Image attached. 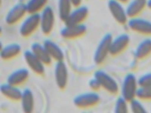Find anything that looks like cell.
Returning <instances> with one entry per match:
<instances>
[{
    "instance_id": "cell-1",
    "label": "cell",
    "mask_w": 151,
    "mask_h": 113,
    "mask_svg": "<svg viewBox=\"0 0 151 113\" xmlns=\"http://www.w3.org/2000/svg\"><path fill=\"white\" fill-rule=\"evenodd\" d=\"M138 86V79L136 75L132 73L127 74L122 82L121 87L122 96L128 102H130L136 97Z\"/></svg>"
},
{
    "instance_id": "cell-2",
    "label": "cell",
    "mask_w": 151,
    "mask_h": 113,
    "mask_svg": "<svg viewBox=\"0 0 151 113\" xmlns=\"http://www.w3.org/2000/svg\"><path fill=\"white\" fill-rule=\"evenodd\" d=\"M107 6L112 17L117 23L126 25L129 18L124 3L116 0H108Z\"/></svg>"
},
{
    "instance_id": "cell-3",
    "label": "cell",
    "mask_w": 151,
    "mask_h": 113,
    "mask_svg": "<svg viewBox=\"0 0 151 113\" xmlns=\"http://www.w3.org/2000/svg\"><path fill=\"white\" fill-rule=\"evenodd\" d=\"M113 38L111 33H107L101 39L94 55V60L96 64H102L108 55L110 54V47Z\"/></svg>"
},
{
    "instance_id": "cell-4",
    "label": "cell",
    "mask_w": 151,
    "mask_h": 113,
    "mask_svg": "<svg viewBox=\"0 0 151 113\" xmlns=\"http://www.w3.org/2000/svg\"><path fill=\"white\" fill-rule=\"evenodd\" d=\"M127 28L135 33L147 36H151V21L139 16L129 18L126 25Z\"/></svg>"
},
{
    "instance_id": "cell-5",
    "label": "cell",
    "mask_w": 151,
    "mask_h": 113,
    "mask_svg": "<svg viewBox=\"0 0 151 113\" xmlns=\"http://www.w3.org/2000/svg\"><path fill=\"white\" fill-rule=\"evenodd\" d=\"M94 77L99 82L101 87L112 94L118 93L119 87L118 82L112 77L102 70H98L94 73Z\"/></svg>"
},
{
    "instance_id": "cell-6",
    "label": "cell",
    "mask_w": 151,
    "mask_h": 113,
    "mask_svg": "<svg viewBox=\"0 0 151 113\" xmlns=\"http://www.w3.org/2000/svg\"><path fill=\"white\" fill-rule=\"evenodd\" d=\"M101 100V97L95 91L84 93L75 97L74 104L80 108H88L96 105Z\"/></svg>"
},
{
    "instance_id": "cell-7",
    "label": "cell",
    "mask_w": 151,
    "mask_h": 113,
    "mask_svg": "<svg viewBox=\"0 0 151 113\" xmlns=\"http://www.w3.org/2000/svg\"><path fill=\"white\" fill-rule=\"evenodd\" d=\"M55 14L52 7L47 6L40 14V27L45 35H49L53 30L55 23Z\"/></svg>"
},
{
    "instance_id": "cell-8",
    "label": "cell",
    "mask_w": 151,
    "mask_h": 113,
    "mask_svg": "<svg viewBox=\"0 0 151 113\" xmlns=\"http://www.w3.org/2000/svg\"><path fill=\"white\" fill-rule=\"evenodd\" d=\"M40 27V14H29L24 20L20 27V34L24 37L32 35Z\"/></svg>"
},
{
    "instance_id": "cell-9",
    "label": "cell",
    "mask_w": 151,
    "mask_h": 113,
    "mask_svg": "<svg viewBox=\"0 0 151 113\" xmlns=\"http://www.w3.org/2000/svg\"><path fill=\"white\" fill-rule=\"evenodd\" d=\"M75 8L64 22L65 26L83 24L88 17L89 10L87 6L81 5Z\"/></svg>"
},
{
    "instance_id": "cell-10",
    "label": "cell",
    "mask_w": 151,
    "mask_h": 113,
    "mask_svg": "<svg viewBox=\"0 0 151 113\" xmlns=\"http://www.w3.org/2000/svg\"><path fill=\"white\" fill-rule=\"evenodd\" d=\"M130 41L129 34L123 33L113 38L110 47V54L117 56L122 53L127 48Z\"/></svg>"
},
{
    "instance_id": "cell-11",
    "label": "cell",
    "mask_w": 151,
    "mask_h": 113,
    "mask_svg": "<svg viewBox=\"0 0 151 113\" xmlns=\"http://www.w3.org/2000/svg\"><path fill=\"white\" fill-rule=\"evenodd\" d=\"M27 11L26 5L22 3L15 5L8 12L5 18L6 23L9 25H14L24 17Z\"/></svg>"
},
{
    "instance_id": "cell-12",
    "label": "cell",
    "mask_w": 151,
    "mask_h": 113,
    "mask_svg": "<svg viewBox=\"0 0 151 113\" xmlns=\"http://www.w3.org/2000/svg\"><path fill=\"white\" fill-rule=\"evenodd\" d=\"M87 27L84 24L65 26L60 31V34L66 39H74L83 36L86 33Z\"/></svg>"
},
{
    "instance_id": "cell-13",
    "label": "cell",
    "mask_w": 151,
    "mask_h": 113,
    "mask_svg": "<svg viewBox=\"0 0 151 113\" xmlns=\"http://www.w3.org/2000/svg\"><path fill=\"white\" fill-rule=\"evenodd\" d=\"M24 57L28 67L35 73L40 76L44 75L45 72V65L31 50L25 51Z\"/></svg>"
},
{
    "instance_id": "cell-14",
    "label": "cell",
    "mask_w": 151,
    "mask_h": 113,
    "mask_svg": "<svg viewBox=\"0 0 151 113\" xmlns=\"http://www.w3.org/2000/svg\"><path fill=\"white\" fill-rule=\"evenodd\" d=\"M55 77L57 85L59 89H65L68 82V72L63 61L57 63L55 69Z\"/></svg>"
},
{
    "instance_id": "cell-15",
    "label": "cell",
    "mask_w": 151,
    "mask_h": 113,
    "mask_svg": "<svg viewBox=\"0 0 151 113\" xmlns=\"http://www.w3.org/2000/svg\"><path fill=\"white\" fill-rule=\"evenodd\" d=\"M126 9L129 18L139 16L147 8L146 0H129Z\"/></svg>"
},
{
    "instance_id": "cell-16",
    "label": "cell",
    "mask_w": 151,
    "mask_h": 113,
    "mask_svg": "<svg viewBox=\"0 0 151 113\" xmlns=\"http://www.w3.org/2000/svg\"><path fill=\"white\" fill-rule=\"evenodd\" d=\"M29 72L26 68L17 69L9 75L7 83L17 87L26 82L29 77Z\"/></svg>"
},
{
    "instance_id": "cell-17",
    "label": "cell",
    "mask_w": 151,
    "mask_h": 113,
    "mask_svg": "<svg viewBox=\"0 0 151 113\" xmlns=\"http://www.w3.org/2000/svg\"><path fill=\"white\" fill-rule=\"evenodd\" d=\"M0 90L1 93L7 99L14 102L21 101L22 92L17 87L7 83L1 85Z\"/></svg>"
},
{
    "instance_id": "cell-18",
    "label": "cell",
    "mask_w": 151,
    "mask_h": 113,
    "mask_svg": "<svg viewBox=\"0 0 151 113\" xmlns=\"http://www.w3.org/2000/svg\"><path fill=\"white\" fill-rule=\"evenodd\" d=\"M151 54V38L147 37L140 41L134 52L135 57L137 59L146 58Z\"/></svg>"
},
{
    "instance_id": "cell-19",
    "label": "cell",
    "mask_w": 151,
    "mask_h": 113,
    "mask_svg": "<svg viewBox=\"0 0 151 113\" xmlns=\"http://www.w3.org/2000/svg\"><path fill=\"white\" fill-rule=\"evenodd\" d=\"M43 45L52 59L57 62L63 61L64 58V53L56 43L52 40H46L44 41Z\"/></svg>"
},
{
    "instance_id": "cell-20",
    "label": "cell",
    "mask_w": 151,
    "mask_h": 113,
    "mask_svg": "<svg viewBox=\"0 0 151 113\" xmlns=\"http://www.w3.org/2000/svg\"><path fill=\"white\" fill-rule=\"evenodd\" d=\"M31 51L44 64L49 66L52 62V59L44 45L38 43H34L31 46Z\"/></svg>"
},
{
    "instance_id": "cell-21",
    "label": "cell",
    "mask_w": 151,
    "mask_h": 113,
    "mask_svg": "<svg viewBox=\"0 0 151 113\" xmlns=\"http://www.w3.org/2000/svg\"><path fill=\"white\" fill-rule=\"evenodd\" d=\"M21 46L17 44H12L4 47L1 50L0 56L4 60H9L17 57L21 53Z\"/></svg>"
},
{
    "instance_id": "cell-22",
    "label": "cell",
    "mask_w": 151,
    "mask_h": 113,
    "mask_svg": "<svg viewBox=\"0 0 151 113\" xmlns=\"http://www.w3.org/2000/svg\"><path fill=\"white\" fill-rule=\"evenodd\" d=\"M22 109L24 112L30 113L34 107V98L32 91L27 88L22 92L21 99Z\"/></svg>"
},
{
    "instance_id": "cell-23",
    "label": "cell",
    "mask_w": 151,
    "mask_h": 113,
    "mask_svg": "<svg viewBox=\"0 0 151 113\" xmlns=\"http://www.w3.org/2000/svg\"><path fill=\"white\" fill-rule=\"evenodd\" d=\"M73 6L70 0H59V15L62 21L65 22L67 19L72 11Z\"/></svg>"
},
{
    "instance_id": "cell-24",
    "label": "cell",
    "mask_w": 151,
    "mask_h": 113,
    "mask_svg": "<svg viewBox=\"0 0 151 113\" xmlns=\"http://www.w3.org/2000/svg\"><path fill=\"white\" fill-rule=\"evenodd\" d=\"M48 0H29L26 4L27 11L29 14H39L47 6Z\"/></svg>"
},
{
    "instance_id": "cell-25",
    "label": "cell",
    "mask_w": 151,
    "mask_h": 113,
    "mask_svg": "<svg viewBox=\"0 0 151 113\" xmlns=\"http://www.w3.org/2000/svg\"><path fill=\"white\" fill-rule=\"evenodd\" d=\"M136 97L141 100L151 101V86H139Z\"/></svg>"
},
{
    "instance_id": "cell-26",
    "label": "cell",
    "mask_w": 151,
    "mask_h": 113,
    "mask_svg": "<svg viewBox=\"0 0 151 113\" xmlns=\"http://www.w3.org/2000/svg\"><path fill=\"white\" fill-rule=\"evenodd\" d=\"M128 101L122 96L119 97L116 100L114 106V112L126 113L128 111Z\"/></svg>"
},
{
    "instance_id": "cell-27",
    "label": "cell",
    "mask_w": 151,
    "mask_h": 113,
    "mask_svg": "<svg viewBox=\"0 0 151 113\" xmlns=\"http://www.w3.org/2000/svg\"><path fill=\"white\" fill-rule=\"evenodd\" d=\"M130 107L131 111L135 113H145L147 110L139 99L136 98L130 101Z\"/></svg>"
},
{
    "instance_id": "cell-28",
    "label": "cell",
    "mask_w": 151,
    "mask_h": 113,
    "mask_svg": "<svg viewBox=\"0 0 151 113\" xmlns=\"http://www.w3.org/2000/svg\"><path fill=\"white\" fill-rule=\"evenodd\" d=\"M139 86H151V72L142 75L138 79Z\"/></svg>"
},
{
    "instance_id": "cell-29",
    "label": "cell",
    "mask_w": 151,
    "mask_h": 113,
    "mask_svg": "<svg viewBox=\"0 0 151 113\" xmlns=\"http://www.w3.org/2000/svg\"><path fill=\"white\" fill-rule=\"evenodd\" d=\"M88 84L90 88L94 91H98L101 87L99 82L94 77L90 80Z\"/></svg>"
},
{
    "instance_id": "cell-30",
    "label": "cell",
    "mask_w": 151,
    "mask_h": 113,
    "mask_svg": "<svg viewBox=\"0 0 151 113\" xmlns=\"http://www.w3.org/2000/svg\"><path fill=\"white\" fill-rule=\"evenodd\" d=\"M74 7L82 5L83 0H70Z\"/></svg>"
},
{
    "instance_id": "cell-31",
    "label": "cell",
    "mask_w": 151,
    "mask_h": 113,
    "mask_svg": "<svg viewBox=\"0 0 151 113\" xmlns=\"http://www.w3.org/2000/svg\"><path fill=\"white\" fill-rule=\"evenodd\" d=\"M147 8L151 10V0H146Z\"/></svg>"
},
{
    "instance_id": "cell-32",
    "label": "cell",
    "mask_w": 151,
    "mask_h": 113,
    "mask_svg": "<svg viewBox=\"0 0 151 113\" xmlns=\"http://www.w3.org/2000/svg\"><path fill=\"white\" fill-rule=\"evenodd\" d=\"M116 1H120V2L123 3L125 4L128 2L129 0H116Z\"/></svg>"
}]
</instances>
